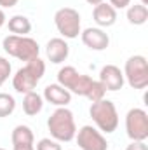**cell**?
<instances>
[{
	"instance_id": "1",
	"label": "cell",
	"mask_w": 148,
	"mask_h": 150,
	"mask_svg": "<svg viewBox=\"0 0 148 150\" xmlns=\"http://www.w3.org/2000/svg\"><path fill=\"white\" fill-rule=\"evenodd\" d=\"M47 127L51 136L56 142H72L77 134V124H75L73 112L68 110L66 107H58L54 112L51 113V117L47 119Z\"/></svg>"
},
{
	"instance_id": "2",
	"label": "cell",
	"mask_w": 148,
	"mask_h": 150,
	"mask_svg": "<svg viewBox=\"0 0 148 150\" xmlns=\"http://www.w3.org/2000/svg\"><path fill=\"white\" fill-rule=\"evenodd\" d=\"M44 74H45V63L40 58H35L16 72V75L12 77V87L19 94L32 93L35 91L37 84L42 80Z\"/></svg>"
},
{
	"instance_id": "3",
	"label": "cell",
	"mask_w": 148,
	"mask_h": 150,
	"mask_svg": "<svg viewBox=\"0 0 148 150\" xmlns=\"http://www.w3.org/2000/svg\"><path fill=\"white\" fill-rule=\"evenodd\" d=\"M2 47L9 56L18 58L19 61H26V63L38 58V54H40V45H38L37 40L32 37L7 35L2 40Z\"/></svg>"
},
{
	"instance_id": "4",
	"label": "cell",
	"mask_w": 148,
	"mask_h": 150,
	"mask_svg": "<svg viewBox=\"0 0 148 150\" xmlns=\"http://www.w3.org/2000/svg\"><path fill=\"white\" fill-rule=\"evenodd\" d=\"M89 115L91 119L94 120V124L98 126V129L101 133H106L110 134L113 131H117V126H118V113L115 108V103L110 100H99V101H94L89 108Z\"/></svg>"
},
{
	"instance_id": "5",
	"label": "cell",
	"mask_w": 148,
	"mask_h": 150,
	"mask_svg": "<svg viewBox=\"0 0 148 150\" xmlns=\"http://www.w3.org/2000/svg\"><path fill=\"white\" fill-rule=\"evenodd\" d=\"M58 84L63 86L66 91H70L73 94L87 98L89 93H91V89H92L94 80L89 75L80 74L75 67H63L58 72Z\"/></svg>"
},
{
	"instance_id": "6",
	"label": "cell",
	"mask_w": 148,
	"mask_h": 150,
	"mask_svg": "<svg viewBox=\"0 0 148 150\" xmlns=\"http://www.w3.org/2000/svg\"><path fill=\"white\" fill-rule=\"evenodd\" d=\"M124 80L132 89H145L148 86V61L145 56H131L124 65Z\"/></svg>"
},
{
	"instance_id": "7",
	"label": "cell",
	"mask_w": 148,
	"mask_h": 150,
	"mask_svg": "<svg viewBox=\"0 0 148 150\" xmlns=\"http://www.w3.org/2000/svg\"><path fill=\"white\" fill-rule=\"evenodd\" d=\"M54 25L65 38H77L82 32L80 14L73 7H61L54 14Z\"/></svg>"
},
{
	"instance_id": "8",
	"label": "cell",
	"mask_w": 148,
	"mask_h": 150,
	"mask_svg": "<svg viewBox=\"0 0 148 150\" xmlns=\"http://www.w3.org/2000/svg\"><path fill=\"white\" fill-rule=\"evenodd\" d=\"M125 133L131 142H147L148 113L143 108H131L125 115Z\"/></svg>"
},
{
	"instance_id": "9",
	"label": "cell",
	"mask_w": 148,
	"mask_h": 150,
	"mask_svg": "<svg viewBox=\"0 0 148 150\" xmlns=\"http://www.w3.org/2000/svg\"><path fill=\"white\" fill-rule=\"evenodd\" d=\"M77 145L80 150H108V142L103 133L92 126H82L77 134Z\"/></svg>"
},
{
	"instance_id": "10",
	"label": "cell",
	"mask_w": 148,
	"mask_h": 150,
	"mask_svg": "<svg viewBox=\"0 0 148 150\" xmlns=\"http://www.w3.org/2000/svg\"><path fill=\"white\" fill-rule=\"evenodd\" d=\"M99 82L103 84V87L106 91L115 93V91H120L124 87L125 80H124V74H122V70L118 67H115V65H105L101 68V72H99Z\"/></svg>"
},
{
	"instance_id": "11",
	"label": "cell",
	"mask_w": 148,
	"mask_h": 150,
	"mask_svg": "<svg viewBox=\"0 0 148 150\" xmlns=\"http://www.w3.org/2000/svg\"><path fill=\"white\" fill-rule=\"evenodd\" d=\"M80 38L91 51H105L110 45L108 33H105L101 28H85L84 32H80Z\"/></svg>"
},
{
	"instance_id": "12",
	"label": "cell",
	"mask_w": 148,
	"mask_h": 150,
	"mask_svg": "<svg viewBox=\"0 0 148 150\" xmlns=\"http://www.w3.org/2000/svg\"><path fill=\"white\" fill-rule=\"evenodd\" d=\"M45 54L47 59L54 65H59L63 61H66L68 54H70V45L66 44V40L61 37H54L51 38L45 45Z\"/></svg>"
},
{
	"instance_id": "13",
	"label": "cell",
	"mask_w": 148,
	"mask_h": 150,
	"mask_svg": "<svg viewBox=\"0 0 148 150\" xmlns=\"http://www.w3.org/2000/svg\"><path fill=\"white\" fill-rule=\"evenodd\" d=\"M42 98L47 103L54 105V107H68L72 103V93L66 91L59 84H49V86H45Z\"/></svg>"
},
{
	"instance_id": "14",
	"label": "cell",
	"mask_w": 148,
	"mask_h": 150,
	"mask_svg": "<svg viewBox=\"0 0 148 150\" xmlns=\"http://www.w3.org/2000/svg\"><path fill=\"white\" fill-rule=\"evenodd\" d=\"M92 19L96 21V25L99 28H110L117 21V11L110 4L101 2L98 5H94V9H92Z\"/></svg>"
},
{
	"instance_id": "15",
	"label": "cell",
	"mask_w": 148,
	"mask_h": 150,
	"mask_svg": "<svg viewBox=\"0 0 148 150\" xmlns=\"http://www.w3.org/2000/svg\"><path fill=\"white\" fill-rule=\"evenodd\" d=\"M42 108H44V98H42V94H38L35 91L25 94V98H23V112L26 113V115L33 117V115L42 112Z\"/></svg>"
},
{
	"instance_id": "16",
	"label": "cell",
	"mask_w": 148,
	"mask_h": 150,
	"mask_svg": "<svg viewBox=\"0 0 148 150\" xmlns=\"http://www.w3.org/2000/svg\"><path fill=\"white\" fill-rule=\"evenodd\" d=\"M7 26H9V32H11L12 35L26 37V35L32 32V23H30V19H28L26 16H21V14L12 16V18L9 19V23H7Z\"/></svg>"
},
{
	"instance_id": "17",
	"label": "cell",
	"mask_w": 148,
	"mask_h": 150,
	"mask_svg": "<svg viewBox=\"0 0 148 150\" xmlns=\"http://www.w3.org/2000/svg\"><path fill=\"white\" fill-rule=\"evenodd\" d=\"M11 142H12V145H33L35 136H33V131L28 126L19 124V126H16L12 129Z\"/></svg>"
},
{
	"instance_id": "18",
	"label": "cell",
	"mask_w": 148,
	"mask_h": 150,
	"mask_svg": "<svg viewBox=\"0 0 148 150\" xmlns=\"http://www.w3.org/2000/svg\"><path fill=\"white\" fill-rule=\"evenodd\" d=\"M148 19V9L147 5L143 4H134V5H129L127 7V21L131 25H145Z\"/></svg>"
},
{
	"instance_id": "19",
	"label": "cell",
	"mask_w": 148,
	"mask_h": 150,
	"mask_svg": "<svg viewBox=\"0 0 148 150\" xmlns=\"http://www.w3.org/2000/svg\"><path fill=\"white\" fill-rule=\"evenodd\" d=\"M14 110H16V100L7 93H0V117H9Z\"/></svg>"
},
{
	"instance_id": "20",
	"label": "cell",
	"mask_w": 148,
	"mask_h": 150,
	"mask_svg": "<svg viewBox=\"0 0 148 150\" xmlns=\"http://www.w3.org/2000/svg\"><path fill=\"white\" fill-rule=\"evenodd\" d=\"M105 94H106V89L103 87V84H101L99 80H94V84H92V89H91V93H89L87 100H89L91 103H94V101H99V100H103V98H105Z\"/></svg>"
},
{
	"instance_id": "21",
	"label": "cell",
	"mask_w": 148,
	"mask_h": 150,
	"mask_svg": "<svg viewBox=\"0 0 148 150\" xmlns=\"http://www.w3.org/2000/svg\"><path fill=\"white\" fill-rule=\"evenodd\" d=\"M11 70H12V67H11L9 59H5L4 56H0V87H2V86H4V82L9 79Z\"/></svg>"
},
{
	"instance_id": "22",
	"label": "cell",
	"mask_w": 148,
	"mask_h": 150,
	"mask_svg": "<svg viewBox=\"0 0 148 150\" xmlns=\"http://www.w3.org/2000/svg\"><path fill=\"white\" fill-rule=\"evenodd\" d=\"M35 150H61V145H59V142H56V140L42 138L37 143V149Z\"/></svg>"
},
{
	"instance_id": "23",
	"label": "cell",
	"mask_w": 148,
	"mask_h": 150,
	"mask_svg": "<svg viewBox=\"0 0 148 150\" xmlns=\"http://www.w3.org/2000/svg\"><path fill=\"white\" fill-rule=\"evenodd\" d=\"M110 5L117 11V9H125L131 5V0H110Z\"/></svg>"
},
{
	"instance_id": "24",
	"label": "cell",
	"mask_w": 148,
	"mask_h": 150,
	"mask_svg": "<svg viewBox=\"0 0 148 150\" xmlns=\"http://www.w3.org/2000/svg\"><path fill=\"white\" fill-rule=\"evenodd\" d=\"M125 150H148V147L145 142H131L125 147Z\"/></svg>"
},
{
	"instance_id": "25",
	"label": "cell",
	"mask_w": 148,
	"mask_h": 150,
	"mask_svg": "<svg viewBox=\"0 0 148 150\" xmlns=\"http://www.w3.org/2000/svg\"><path fill=\"white\" fill-rule=\"evenodd\" d=\"M19 0H0V9L2 7H14Z\"/></svg>"
},
{
	"instance_id": "26",
	"label": "cell",
	"mask_w": 148,
	"mask_h": 150,
	"mask_svg": "<svg viewBox=\"0 0 148 150\" xmlns=\"http://www.w3.org/2000/svg\"><path fill=\"white\" fill-rule=\"evenodd\" d=\"M12 150H35L33 145H12Z\"/></svg>"
},
{
	"instance_id": "27",
	"label": "cell",
	"mask_w": 148,
	"mask_h": 150,
	"mask_svg": "<svg viewBox=\"0 0 148 150\" xmlns=\"http://www.w3.org/2000/svg\"><path fill=\"white\" fill-rule=\"evenodd\" d=\"M5 19H7V18H5V12H4V11L0 9V28H2L4 25H5Z\"/></svg>"
},
{
	"instance_id": "28",
	"label": "cell",
	"mask_w": 148,
	"mask_h": 150,
	"mask_svg": "<svg viewBox=\"0 0 148 150\" xmlns=\"http://www.w3.org/2000/svg\"><path fill=\"white\" fill-rule=\"evenodd\" d=\"M87 4H91V5H98V4H101L103 0H85Z\"/></svg>"
},
{
	"instance_id": "29",
	"label": "cell",
	"mask_w": 148,
	"mask_h": 150,
	"mask_svg": "<svg viewBox=\"0 0 148 150\" xmlns=\"http://www.w3.org/2000/svg\"><path fill=\"white\" fill-rule=\"evenodd\" d=\"M141 4H143V5H148V0H141Z\"/></svg>"
},
{
	"instance_id": "30",
	"label": "cell",
	"mask_w": 148,
	"mask_h": 150,
	"mask_svg": "<svg viewBox=\"0 0 148 150\" xmlns=\"http://www.w3.org/2000/svg\"><path fill=\"white\" fill-rule=\"evenodd\" d=\"M0 150H5V149H0Z\"/></svg>"
}]
</instances>
